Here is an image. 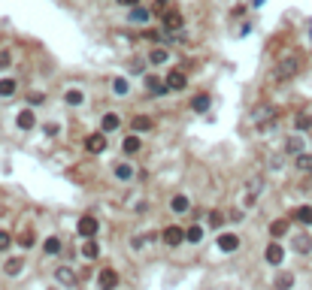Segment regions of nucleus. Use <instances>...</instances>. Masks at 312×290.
<instances>
[{
  "instance_id": "nucleus-1",
  "label": "nucleus",
  "mask_w": 312,
  "mask_h": 290,
  "mask_svg": "<svg viewBox=\"0 0 312 290\" xmlns=\"http://www.w3.org/2000/svg\"><path fill=\"white\" fill-rule=\"evenodd\" d=\"M297 70H300V58L297 55H288V58H282L273 70V79L276 82H288V79H294L297 76Z\"/></svg>"
},
{
  "instance_id": "nucleus-2",
  "label": "nucleus",
  "mask_w": 312,
  "mask_h": 290,
  "mask_svg": "<svg viewBox=\"0 0 312 290\" xmlns=\"http://www.w3.org/2000/svg\"><path fill=\"white\" fill-rule=\"evenodd\" d=\"M261 191H264V175H252L248 185H245V206H255Z\"/></svg>"
},
{
  "instance_id": "nucleus-3",
  "label": "nucleus",
  "mask_w": 312,
  "mask_h": 290,
  "mask_svg": "<svg viewBox=\"0 0 312 290\" xmlns=\"http://www.w3.org/2000/svg\"><path fill=\"white\" fill-rule=\"evenodd\" d=\"M85 151L88 154H103L106 151V133L100 130V133H88L85 136Z\"/></svg>"
},
{
  "instance_id": "nucleus-4",
  "label": "nucleus",
  "mask_w": 312,
  "mask_h": 290,
  "mask_svg": "<svg viewBox=\"0 0 312 290\" xmlns=\"http://www.w3.org/2000/svg\"><path fill=\"white\" fill-rule=\"evenodd\" d=\"M97 230H100V221H97V218H91V215L79 218V224H76V233H79V236H85V239H91Z\"/></svg>"
},
{
  "instance_id": "nucleus-5",
  "label": "nucleus",
  "mask_w": 312,
  "mask_h": 290,
  "mask_svg": "<svg viewBox=\"0 0 312 290\" xmlns=\"http://www.w3.org/2000/svg\"><path fill=\"white\" fill-rule=\"evenodd\" d=\"M161 239H164V245H170V248H176V245H182L185 242V230L182 227H167L164 233H161Z\"/></svg>"
},
{
  "instance_id": "nucleus-6",
  "label": "nucleus",
  "mask_w": 312,
  "mask_h": 290,
  "mask_svg": "<svg viewBox=\"0 0 312 290\" xmlns=\"http://www.w3.org/2000/svg\"><path fill=\"white\" fill-rule=\"evenodd\" d=\"M145 88H149V94H155V97H164L167 91H170V85L161 82L158 76H145Z\"/></svg>"
},
{
  "instance_id": "nucleus-7",
  "label": "nucleus",
  "mask_w": 312,
  "mask_h": 290,
  "mask_svg": "<svg viewBox=\"0 0 312 290\" xmlns=\"http://www.w3.org/2000/svg\"><path fill=\"white\" fill-rule=\"evenodd\" d=\"M218 248H221L224 254L237 251V248H240V236H234V233H221V236H218Z\"/></svg>"
},
{
  "instance_id": "nucleus-8",
  "label": "nucleus",
  "mask_w": 312,
  "mask_h": 290,
  "mask_svg": "<svg viewBox=\"0 0 312 290\" xmlns=\"http://www.w3.org/2000/svg\"><path fill=\"white\" fill-rule=\"evenodd\" d=\"M264 257H267L270 266H279V263L285 260V251H282V245H279V242H270V245H267V251H264Z\"/></svg>"
},
{
  "instance_id": "nucleus-9",
  "label": "nucleus",
  "mask_w": 312,
  "mask_h": 290,
  "mask_svg": "<svg viewBox=\"0 0 312 290\" xmlns=\"http://www.w3.org/2000/svg\"><path fill=\"white\" fill-rule=\"evenodd\" d=\"M97 281H100V290H115L118 287V272L115 269H103Z\"/></svg>"
},
{
  "instance_id": "nucleus-10",
  "label": "nucleus",
  "mask_w": 312,
  "mask_h": 290,
  "mask_svg": "<svg viewBox=\"0 0 312 290\" xmlns=\"http://www.w3.org/2000/svg\"><path fill=\"white\" fill-rule=\"evenodd\" d=\"M164 28H167V31H179V28H182V12H179V9H167V12H164Z\"/></svg>"
},
{
  "instance_id": "nucleus-11",
  "label": "nucleus",
  "mask_w": 312,
  "mask_h": 290,
  "mask_svg": "<svg viewBox=\"0 0 312 290\" xmlns=\"http://www.w3.org/2000/svg\"><path fill=\"white\" fill-rule=\"evenodd\" d=\"M285 154H291V158L303 154V139H300V136H288V139H285Z\"/></svg>"
},
{
  "instance_id": "nucleus-12",
  "label": "nucleus",
  "mask_w": 312,
  "mask_h": 290,
  "mask_svg": "<svg viewBox=\"0 0 312 290\" xmlns=\"http://www.w3.org/2000/svg\"><path fill=\"white\" fill-rule=\"evenodd\" d=\"M167 85H170V91H182L188 85V79H185V73L173 70V73H167Z\"/></svg>"
},
{
  "instance_id": "nucleus-13",
  "label": "nucleus",
  "mask_w": 312,
  "mask_h": 290,
  "mask_svg": "<svg viewBox=\"0 0 312 290\" xmlns=\"http://www.w3.org/2000/svg\"><path fill=\"white\" fill-rule=\"evenodd\" d=\"M294 287V275L291 272H279L273 278V290H291Z\"/></svg>"
},
{
  "instance_id": "nucleus-14",
  "label": "nucleus",
  "mask_w": 312,
  "mask_h": 290,
  "mask_svg": "<svg viewBox=\"0 0 312 290\" xmlns=\"http://www.w3.org/2000/svg\"><path fill=\"white\" fill-rule=\"evenodd\" d=\"M294 251H297V254H309V251H312V239L306 236V233L294 236Z\"/></svg>"
},
{
  "instance_id": "nucleus-15",
  "label": "nucleus",
  "mask_w": 312,
  "mask_h": 290,
  "mask_svg": "<svg viewBox=\"0 0 312 290\" xmlns=\"http://www.w3.org/2000/svg\"><path fill=\"white\" fill-rule=\"evenodd\" d=\"M100 127H103V133H112V130L121 127V118H118L115 112H106V115H103V124H100Z\"/></svg>"
},
{
  "instance_id": "nucleus-16",
  "label": "nucleus",
  "mask_w": 312,
  "mask_h": 290,
  "mask_svg": "<svg viewBox=\"0 0 312 290\" xmlns=\"http://www.w3.org/2000/svg\"><path fill=\"white\" fill-rule=\"evenodd\" d=\"M55 278H58L61 284H76V272H73L70 266H58V272H55Z\"/></svg>"
},
{
  "instance_id": "nucleus-17",
  "label": "nucleus",
  "mask_w": 312,
  "mask_h": 290,
  "mask_svg": "<svg viewBox=\"0 0 312 290\" xmlns=\"http://www.w3.org/2000/svg\"><path fill=\"white\" fill-rule=\"evenodd\" d=\"M170 61V52L167 49H152L149 52V64H167Z\"/></svg>"
},
{
  "instance_id": "nucleus-18",
  "label": "nucleus",
  "mask_w": 312,
  "mask_h": 290,
  "mask_svg": "<svg viewBox=\"0 0 312 290\" xmlns=\"http://www.w3.org/2000/svg\"><path fill=\"white\" fill-rule=\"evenodd\" d=\"M36 124V115L31 112V109H25V112H18V127L22 130H31Z\"/></svg>"
},
{
  "instance_id": "nucleus-19",
  "label": "nucleus",
  "mask_w": 312,
  "mask_h": 290,
  "mask_svg": "<svg viewBox=\"0 0 312 290\" xmlns=\"http://www.w3.org/2000/svg\"><path fill=\"white\" fill-rule=\"evenodd\" d=\"M121 148H124V154H137L139 148H142V142H139L137 136H124V142H121Z\"/></svg>"
},
{
  "instance_id": "nucleus-20",
  "label": "nucleus",
  "mask_w": 312,
  "mask_h": 290,
  "mask_svg": "<svg viewBox=\"0 0 312 290\" xmlns=\"http://www.w3.org/2000/svg\"><path fill=\"white\" fill-rule=\"evenodd\" d=\"M152 124H155V121H152L149 115H137V118H131V127L139 130V133H142V130H152Z\"/></svg>"
},
{
  "instance_id": "nucleus-21",
  "label": "nucleus",
  "mask_w": 312,
  "mask_h": 290,
  "mask_svg": "<svg viewBox=\"0 0 312 290\" xmlns=\"http://www.w3.org/2000/svg\"><path fill=\"white\" fill-rule=\"evenodd\" d=\"M294 166H297L300 172H312V154H306V151L297 154V158H294Z\"/></svg>"
},
{
  "instance_id": "nucleus-22",
  "label": "nucleus",
  "mask_w": 312,
  "mask_h": 290,
  "mask_svg": "<svg viewBox=\"0 0 312 290\" xmlns=\"http://www.w3.org/2000/svg\"><path fill=\"white\" fill-rule=\"evenodd\" d=\"M115 179L131 182V179H134V166H131V163H118V166H115Z\"/></svg>"
},
{
  "instance_id": "nucleus-23",
  "label": "nucleus",
  "mask_w": 312,
  "mask_h": 290,
  "mask_svg": "<svg viewBox=\"0 0 312 290\" xmlns=\"http://www.w3.org/2000/svg\"><path fill=\"white\" fill-rule=\"evenodd\" d=\"M170 209L173 212H188V196L185 193H176L173 199H170Z\"/></svg>"
},
{
  "instance_id": "nucleus-24",
  "label": "nucleus",
  "mask_w": 312,
  "mask_h": 290,
  "mask_svg": "<svg viewBox=\"0 0 312 290\" xmlns=\"http://www.w3.org/2000/svg\"><path fill=\"white\" fill-rule=\"evenodd\" d=\"M64 100H67V106H82V103H85V94L76 91V88H70L67 94H64Z\"/></svg>"
},
{
  "instance_id": "nucleus-25",
  "label": "nucleus",
  "mask_w": 312,
  "mask_h": 290,
  "mask_svg": "<svg viewBox=\"0 0 312 290\" xmlns=\"http://www.w3.org/2000/svg\"><path fill=\"white\" fill-rule=\"evenodd\" d=\"M200 239H203V227H188V230H185V242L197 245Z\"/></svg>"
},
{
  "instance_id": "nucleus-26",
  "label": "nucleus",
  "mask_w": 312,
  "mask_h": 290,
  "mask_svg": "<svg viewBox=\"0 0 312 290\" xmlns=\"http://www.w3.org/2000/svg\"><path fill=\"white\" fill-rule=\"evenodd\" d=\"M291 218H297L300 224H312V206H300V209H297Z\"/></svg>"
},
{
  "instance_id": "nucleus-27",
  "label": "nucleus",
  "mask_w": 312,
  "mask_h": 290,
  "mask_svg": "<svg viewBox=\"0 0 312 290\" xmlns=\"http://www.w3.org/2000/svg\"><path fill=\"white\" fill-rule=\"evenodd\" d=\"M191 109H194V112H206L209 109V94H197L194 100H191Z\"/></svg>"
},
{
  "instance_id": "nucleus-28",
  "label": "nucleus",
  "mask_w": 312,
  "mask_h": 290,
  "mask_svg": "<svg viewBox=\"0 0 312 290\" xmlns=\"http://www.w3.org/2000/svg\"><path fill=\"white\" fill-rule=\"evenodd\" d=\"M43 251H46V254H58V251H61V239H58V236H49L46 245H43Z\"/></svg>"
},
{
  "instance_id": "nucleus-29",
  "label": "nucleus",
  "mask_w": 312,
  "mask_h": 290,
  "mask_svg": "<svg viewBox=\"0 0 312 290\" xmlns=\"http://www.w3.org/2000/svg\"><path fill=\"white\" fill-rule=\"evenodd\" d=\"M288 227H291V224H288L285 218H282V221H273V224H270V236H276V239H279V236H285V233H288Z\"/></svg>"
},
{
  "instance_id": "nucleus-30",
  "label": "nucleus",
  "mask_w": 312,
  "mask_h": 290,
  "mask_svg": "<svg viewBox=\"0 0 312 290\" xmlns=\"http://www.w3.org/2000/svg\"><path fill=\"white\" fill-rule=\"evenodd\" d=\"M82 254H85V257H88V260H94V257H97V254H100V245H97V242H91V239H88V242H85V245H82Z\"/></svg>"
},
{
  "instance_id": "nucleus-31",
  "label": "nucleus",
  "mask_w": 312,
  "mask_h": 290,
  "mask_svg": "<svg viewBox=\"0 0 312 290\" xmlns=\"http://www.w3.org/2000/svg\"><path fill=\"white\" fill-rule=\"evenodd\" d=\"M18 245H22V248H34V245H36V236H34V230H25V233L18 236Z\"/></svg>"
},
{
  "instance_id": "nucleus-32",
  "label": "nucleus",
  "mask_w": 312,
  "mask_h": 290,
  "mask_svg": "<svg viewBox=\"0 0 312 290\" xmlns=\"http://www.w3.org/2000/svg\"><path fill=\"white\" fill-rule=\"evenodd\" d=\"M22 266H25V260H22V257H12L6 266H3V269H6V275H18V272H22Z\"/></svg>"
},
{
  "instance_id": "nucleus-33",
  "label": "nucleus",
  "mask_w": 312,
  "mask_h": 290,
  "mask_svg": "<svg viewBox=\"0 0 312 290\" xmlns=\"http://www.w3.org/2000/svg\"><path fill=\"white\" fill-rule=\"evenodd\" d=\"M309 127H312V115L300 112V115L294 118V130H309Z\"/></svg>"
},
{
  "instance_id": "nucleus-34",
  "label": "nucleus",
  "mask_w": 312,
  "mask_h": 290,
  "mask_svg": "<svg viewBox=\"0 0 312 290\" xmlns=\"http://www.w3.org/2000/svg\"><path fill=\"white\" fill-rule=\"evenodd\" d=\"M15 94V79H0V97Z\"/></svg>"
},
{
  "instance_id": "nucleus-35",
  "label": "nucleus",
  "mask_w": 312,
  "mask_h": 290,
  "mask_svg": "<svg viewBox=\"0 0 312 290\" xmlns=\"http://www.w3.org/2000/svg\"><path fill=\"white\" fill-rule=\"evenodd\" d=\"M112 91L115 94H128V79H115L112 82Z\"/></svg>"
},
{
  "instance_id": "nucleus-36",
  "label": "nucleus",
  "mask_w": 312,
  "mask_h": 290,
  "mask_svg": "<svg viewBox=\"0 0 312 290\" xmlns=\"http://www.w3.org/2000/svg\"><path fill=\"white\" fill-rule=\"evenodd\" d=\"M9 245H12V236H9L6 230H0V251H6Z\"/></svg>"
},
{
  "instance_id": "nucleus-37",
  "label": "nucleus",
  "mask_w": 312,
  "mask_h": 290,
  "mask_svg": "<svg viewBox=\"0 0 312 290\" xmlns=\"http://www.w3.org/2000/svg\"><path fill=\"white\" fill-rule=\"evenodd\" d=\"M209 224H212V227H221V224H224V215H221V212H212V215H209Z\"/></svg>"
},
{
  "instance_id": "nucleus-38",
  "label": "nucleus",
  "mask_w": 312,
  "mask_h": 290,
  "mask_svg": "<svg viewBox=\"0 0 312 290\" xmlns=\"http://www.w3.org/2000/svg\"><path fill=\"white\" fill-rule=\"evenodd\" d=\"M9 64H12V55L9 52H0V70H6Z\"/></svg>"
},
{
  "instance_id": "nucleus-39",
  "label": "nucleus",
  "mask_w": 312,
  "mask_h": 290,
  "mask_svg": "<svg viewBox=\"0 0 312 290\" xmlns=\"http://www.w3.org/2000/svg\"><path fill=\"white\" fill-rule=\"evenodd\" d=\"M145 18H149V12H145V9H137V6H134V21H145Z\"/></svg>"
},
{
  "instance_id": "nucleus-40",
  "label": "nucleus",
  "mask_w": 312,
  "mask_h": 290,
  "mask_svg": "<svg viewBox=\"0 0 312 290\" xmlns=\"http://www.w3.org/2000/svg\"><path fill=\"white\" fill-rule=\"evenodd\" d=\"M145 242H149V239H145V236H134V242H131V245H134V248H142V245H145Z\"/></svg>"
},
{
  "instance_id": "nucleus-41",
  "label": "nucleus",
  "mask_w": 312,
  "mask_h": 290,
  "mask_svg": "<svg viewBox=\"0 0 312 290\" xmlns=\"http://www.w3.org/2000/svg\"><path fill=\"white\" fill-rule=\"evenodd\" d=\"M227 221H234V224H240V221H243V212H240V209H234V212H231V218H227Z\"/></svg>"
},
{
  "instance_id": "nucleus-42",
  "label": "nucleus",
  "mask_w": 312,
  "mask_h": 290,
  "mask_svg": "<svg viewBox=\"0 0 312 290\" xmlns=\"http://www.w3.org/2000/svg\"><path fill=\"white\" fill-rule=\"evenodd\" d=\"M28 100H31V103H34V106H39V103H43V100H46V97H43V94H31V97H28Z\"/></svg>"
},
{
  "instance_id": "nucleus-43",
  "label": "nucleus",
  "mask_w": 312,
  "mask_h": 290,
  "mask_svg": "<svg viewBox=\"0 0 312 290\" xmlns=\"http://www.w3.org/2000/svg\"><path fill=\"white\" fill-rule=\"evenodd\" d=\"M279 166H282V158H279V154L276 158H270V169H279Z\"/></svg>"
},
{
  "instance_id": "nucleus-44",
  "label": "nucleus",
  "mask_w": 312,
  "mask_h": 290,
  "mask_svg": "<svg viewBox=\"0 0 312 290\" xmlns=\"http://www.w3.org/2000/svg\"><path fill=\"white\" fill-rule=\"evenodd\" d=\"M58 130H61L58 124H49V127H46V133H49V136H58Z\"/></svg>"
},
{
  "instance_id": "nucleus-45",
  "label": "nucleus",
  "mask_w": 312,
  "mask_h": 290,
  "mask_svg": "<svg viewBox=\"0 0 312 290\" xmlns=\"http://www.w3.org/2000/svg\"><path fill=\"white\" fill-rule=\"evenodd\" d=\"M155 9H158V12H164V9H167V0H158V3H155Z\"/></svg>"
},
{
  "instance_id": "nucleus-46",
  "label": "nucleus",
  "mask_w": 312,
  "mask_h": 290,
  "mask_svg": "<svg viewBox=\"0 0 312 290\" xmlns=\"http://www.w3.org/2000/svg\"><path fill=\"white\" fill-rule=\"evenodd\" d=\"M118 3H121V6H137L139 0H118Z\"/></svg>"
},
{
  "instance_id": "nucleus-47",
  "label": "nucleus",
  "mask_w": 312,
  "mask_h": 290,
  "mask_svg": "<svg viewBox=\"0 0 312 290\" xmlns=\"http://www.w3.org/2000/svg\"><path fill=\"white\" fill-rule=\"evenodd\" d=\"M306 185H312V172H309V182H306Z\"/></svg>"
}]
</instances>
